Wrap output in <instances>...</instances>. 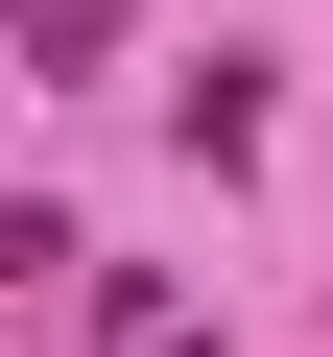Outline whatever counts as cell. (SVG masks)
<instances>
[{
  "mask_svg": "<svg viewBox=\"0 0 333 357\" xmlns=\"http://www.w3.org/2000/svg\"><path fill=\"white\" fill-rule=\"evenodd\" d=\"M119 24H143V0H24V72H95Z\"/></svg>",
  "mask_w": 333,
  "mask_h": 357,
  "instance_id": "obj_1",
  "label": "cell"
}]
</instances>
